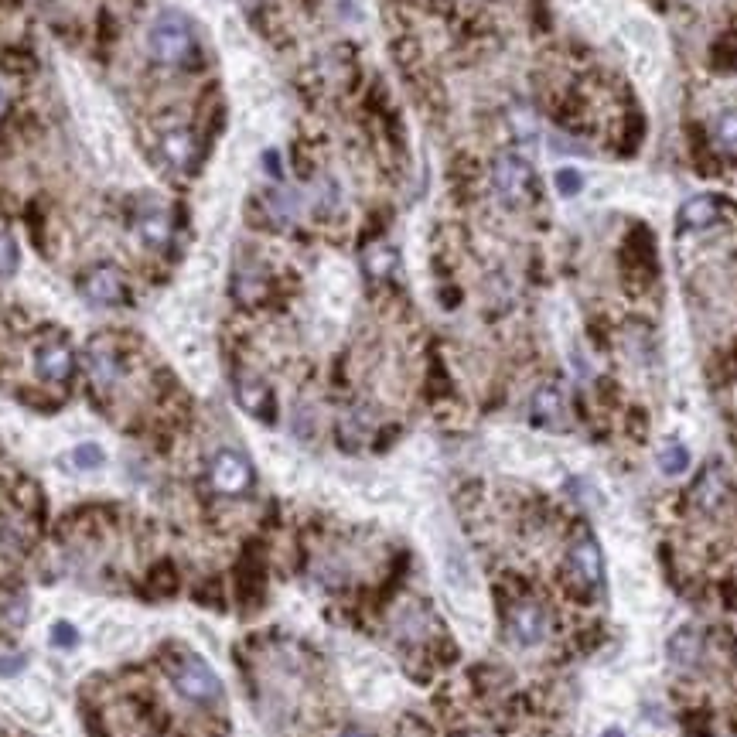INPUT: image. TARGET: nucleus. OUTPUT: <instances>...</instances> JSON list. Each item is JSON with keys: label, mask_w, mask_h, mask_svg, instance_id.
<instances>
[{"label": "nucleus", "mask_w": 737, "mask_h": 737, "mask_svg": "<svg viewBox=\"0 0 737 737\" xmlns=\"http://www.w3.org/2000/svg\"><path fill=\"white\" fill-rule=\"evenodd\" d=\"M168 676L175 683V690L185 700L198 703V707H215L222 703V679L212 673V666L205 659L192 656V652H178L168 659Z\"/></svg>", "instance_id": "2"}, {"label": "nucleus", "mask_w": 737, "mask_h": 737, "mask_svg": "<svg viewBox=\"0 0 737 737\" xmlns=\"http://www.w3.org/2000/svg\"><path fill=\"white\" fill-rule=\"evenodd\" d=\"M35 369L48 383H65L72 376V369H76V355L62 342H45L35 355Z\"/></svg>", "instance_id": "11"}, {"label": "nucleus", "mask_w": 737, "mask_h": 737, "mask_svg": "<svg viewBox=\"0 0 737 737\" xmlns=\"http://www.w3.org/2000/svg\"><path fill=\"white\" fill-rule=\"evenodd\" d=\"M714 140L720 151L737 154V113H724V117L714 123Z\"/></svg>", "instance_id": "21"}, {"label": "nucleus", "mask_w": 737, "mask_h": 737, "mask_svg": "<svg viewBox=\"0 0 737 737\" xmlns=\"http://www.w3.org/2000/svg\"><path fill=\"white\" fill-rule=\"evenodd\" d=\"M669 659L676 666H693L700 659V632L697 628H679V632L669 639Z\"/></svg>", "instance_id": "18"}, {"label": "nucleus", "mask_w": 737, "mask_h": 737, "mask_svg": "<svg viewBox=\"0 0 737 737\" xmlns=\"http://www.w3.org/2000/svg\"><path fill=\"white\" fill-rule=\"evenodd\" d=\"M563 396L557 393V389L543 386L540 393L533 396V420L540 427H550V430H560L563 427Z\"/></svg>", "instance_id": "15"}, {"label": "nucleus", "mask_w": 737, "mask_h": 737, "mask_svg": "<svg viewBox=\"0 0 737 737\" xmlns=\"http://www.w3.org/2000/svg\"><path fill=\"white\" fill-rule=\"evenodd\" d=\"M137 236L144 239L147 246H164L171 236V222L164 209H147L137 215Z\"/></svg>", "instance_id": "16"}, {"label": "nucleus", "mask_w": 737, "mask_h": 737, "mask_svg": "<svg viewBox=\"0 0 737 737\" xmlns=\"http://www.w3.org/2000/svg\"><path fill=\"white\" fill-rule=\"evenodd\" d=\"M615 31L628 45L632 76L639 79V86H652V79L659 76V59H662V35L656 21L645 18L642 11H625L618 18Z\"/></svg>", "instance_id": "1"}, {"label": "nucleus", "mask_w": 737, "mask_h": 737, "mask_svg": "<svg viewBox=\"0 0 737 737\" xmlns=\"http://www.w3.org/2000/svg\"><path fill=\"white\" fill-rule=\"evenodd\" d=\"M714 219H717V202L710 195H693L690 202L683 205V212H679L683 229H707V226H714Z\"/></svg>", "instance_id": "17"}, {"label": "nucleus", "mask_w": 737, "mask_h": 737, "mask_svg": "<svg viewBox=\"0 0 737 737\" xmlns=\"http://www.w3.org/2000/svg\"><path fill=\"white\" fill-rule=\"evenodd\" d=\"M618 598L625 601L628 611H635V615H642V608L649 604L652 598V584L649 577H642V570L635 567H618Z\"/></svg>", "instance_id": "13"}, {"label": "nucleus", "mask_w": 737, "mask_h": 737, "mask_svg": "<svg viewBox=\"0 0 737 737\" xmlns=\"http://www.w3.org/2000/svg\"><path fill=\"white\" fill-rule=\"evenodd\" d=\"M79 291L93 308H120V304L127 301V280H123V273L113 267H96L82 277Z\"/></svg>", "instance_id": "5"}, {"label": "nucleus", "mask_w": 737, "mask_h": 737, "mask_svg": "<svg viewBox=\"0 0 737 737\" xmlns=\"http://www.w3.org/2000/svg\"><path fill=\"white\" fill-rule=\"evenodd\" d=\"M546 628H550V618H546V608L536 601H519L509 615V635L516 645L523 649H533L546 639Z\"/></svg>", "instance_id": "6"}, {"label": "nucleus", "mask_w": 737, "mask_h": 737, "mask_svg": "<svg viewBox=\"0 0 737 737\" xmlns=\"http://www.w3.org/2000/svg\"><path fill=\"white\" fill-rule=\"evenodd\" d=\"M52 642H55V645H62V649H69V645H76V642H79V635H76V628H72V625H55Z\"/></svg>", "instance_id": "28"}, {"label": "nucleus", "mask_w": 737, "mask_h": 737, "mask_svg": "<svg viewBox=\"0 0 737 737\" xmlns=\"http://www.w3.org/2000/svg\"><path fill=\"white\" fill-rule=\"evenodd\" d=\"M0 615H4L7 625H24V618H28L24 598H18V594H7V598H0Z\"/></svg>", "instance_id": "25"}, {"label": "nucleus", "mask_w": 737, "mask_h": 737, "mask_svg": "<svg viewBox=\"0 0 737 737\" xmlns=\"http://www.w3.org/2000/svg\"><path fill=\"white\" fill-rule=\"evenodd\" d=\"M584 185H587L584 171H577V168H557V171H553V188H557L560 198H577L584 192Z\"/></svg>", "instance_id": "20"}, {"label": "nucleus", "mask_w": 737, "mask_h": 737, "mask_svg": "<svg viewBox=\"0 0 737 737\" xmlns=\"http://www.w3.org/2000/svg\"><path fill=\"white\" fill-rule=\"evenodd\" d=\"M686 468H690V451H686L683 444H666L659 451V471L669 478L676 475H686Z\"/></svg>", "instance_id": "19"}, {"label": "nucleus", "mask_w": 737, "mask_h": 737, "mask_svg": "<svg viewBox=\"0 0 737 737\" xmlns=\"http://www.w3.org/2000/svg\"><path fill=\"white\" fill-rule=\"evenodd\" d=\"M236 393H239V403H243L246 410H253V413H260L263 400H270V393H267V386H263V383H243Z\"/></svg>", "instance_id": "24"}, {"label": "nucleus", "mask_w": 737, "mask_h": 737, "mask_svg": "<svg viewBox=\"0 0 737 737\" xmlns=\"http://www.w3.org/2000/svg\"><path fill=\"white\" fill-rule=\"evenodd\" d=\"M720 495H724V482H720L717 471H707L700 488H697V502L703 505V509H714V505L720 502Z\"/></svg>", "instance_id": "22"}, {"label": "nucleus", "mask_w": 737, "mask_h": 737, "mask_svg": "<svg viewBox=\"0 0 737 737\" xmlns=\"http://www.w3.org/2000/svg\"><path fill=\"white\" fill-rule=\"evenodd\" d=\"M601 737H625V734H621V731H618V727H608V731H604Z\"/></svg>", "instance_id": "29"}, {"label": "nucleus", "mask_w": 737, "mask_h": 737, "mask_svg": "<svg viewBox=\"0 0 737 737\" xmlns=\"http://www.w3.org/2000/svg\"><path fill=\"white\" fill-rule=\"evenodd\" d=\"M147 45H151V55L164 65H181L192 55V31L188 24L175 18V14H164L151 24L147 31Z\"/></svg>", "instance_id": "3"}, {"label": "nucleus", "mask_w": 737, "mask_h": 737, "mask_svg": "<svg viewBox=\"0 0 737 737\" xmlns=\"http://www.w3.org/2000/svg\"><path fill=\"white\" fill-rule=\"evenodd\" d=\"M69 458H72V465H76L79 471H93V468L103 465V447H96V444H79L76 451L69 454Z\"/></svg>", "instance_id": "23"}, {"label": "nucleus", "mask_w": 737, "mask_h": 737, "mask_svg": "<svg viewBox=\"0 0 737 737\" xmlns=\"http://www.w3.org/2000/svg\"><path fill=\"white\" fill-rule=\"evenodd\" d=\"M471 737H482V734H471Z\"/></svg>", "instance_id": "31"}, {"label": "nucleus", "mask_w": 737, "mask_h": 737, "mask_svg": "<svg viewBox=\"0 0 737 737\" xmlns=\"http://www.w3.org/2000/svg\"><path fill=\"white\" fill-rule=\"evenodd\" d=\"M567 7L574 11V18L584 24V28L598 31H611L618 24V18L625 14V7H621V0H567Z\"/></svg>", "instance_id": "10"}, {"label": "nucleus", "mask_w": 737, "mask_h": 737, "mask_svg": "<svg viewBox=\"0 0 737 737\" xmlns=\"http://www.w3.org/2000/svg\"><path fill=\"white\" fill-rule=\"evenodd\" d=\"M14 270H18V243L0 233V273H14Z\"/></svg>", "instance_id": "26"}, {"label": "nucleus", "mask_w": 737, "mask_h": 737, "mask_svg": "<svg viewBox=\"0 0 737 737\" xmlns=\"http://www.w3.org/2000/svg\"><path fill=\"white\" fill-rule=\"evenodd\" d=\"M342 737H366V734H355V731H349V734H342Z\"/></svg>", "instance_id": "30"}, {"label": "nucleus", "mask_w": 737, "mask_h": 737, "mask_svg": "<svg viewBox=\"0 0 737 737\" xmlns=\"http://www.w3.org/2000/svg\"><path fill=\"white\" fill-rule=\"evenodd\" d=\"M492 181H495V192H499L505 202L519 205L529 192V164L516 154H505L495 161Z\"/></svg>", "instance_id": "7"}, {"label": "nucleus", "mask_w": 737, "mask_h": 737, "mask_svg": "<svg viewBox=\"0 0 737 737\" xmlns=\"http://www.w3.org/2000/svg\"><path fill=\"white\" fill-rule=\"evenodd\" d=\"M656 185L645 181L642 175H628V171H618V175H608L598 181L594 188V198L598 202H615V198H625V202H645V198H656Z\"/></svg>", "instance_id": "8"}, {"label": "nucleus", "mask_w": 737, "mask_h": 737, "mask_svg": "<svg viewBox=\"0 0 737 737\" xmlns=\"http://www.w3.org/2000/svg\"><path fill=\"white\" fill-rule=\"evenodd\" d=\"M86 372L96 389H110L120 376V362L106 345H93V349L86 352Z\"/></svg>", "instance_id": "14"}, {"label": "nucleus", "mask_w": 737, "mask_h": 737, "mask_svg": "<svg viewBox=\"0 0 737 737\" xmlns=\"http://www.w3.org/2000/svg\"><path fill=\"white\" fill-rule=\"evenodd\" d=\"M369 270L372 273H376V277H383V273L389 270V267H393V253H389V250H383V246H379V250L376 253H369Z\"/></svg>", "instance_id": "27"}, {"label": "nucleus", "mask_w": 737, "mask_h": 737, "mask_svg": "<svg viewBox=\"0 0 737 737\" xmlns=\"http://www.w3.org/2000/svg\"><path fill=\"white\" fill-rule=\"evenodd\" d=\"M157 151H161L164 164H168L171 171H188L195 164L198 147H195L192 130L168 127V130H161V137H157Z\"/></svg>", "instance_id": "9"}, {"label": "nucleus", "mask_w": 737, "mask_h": 737, "mask_svg": "<svg viewBox=\"0 0 737 737\" xmlns=\"http://www.w3.org/2000/svg\"><path fill=\"white\" fill-rule=\"evenodd\" d=\"M570 570H574L577 581H581L584 587H598L601 584L604 560H601L598 543H594L591 536H584V540L574 543V550H570Z\"/></svg>", "instance_id": "12"}, {"label": "nucleus", "mask_w": 737, "mask_h": 737, "mask_svg": "<svg viewBox=\"0 0 737 737\" xmlns=\"http://www.w3.org/2000/svg\"><path fill=\"white\" fill-rule=\"evenodd\" d=\"M209 482L222 495H243L253 485V465L239 451H219L209 465Z\"/></svg>", "instance_id": "4"}]
</instances>
